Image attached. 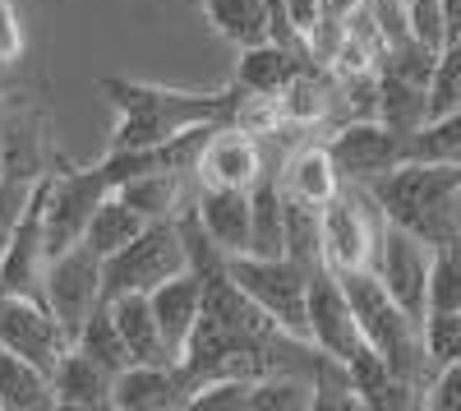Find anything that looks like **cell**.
Instances as JSON below:
<instances>
[{
    "label": "cell",
    "instance_id": "cell-22",
    "mask_svg": "<svg viewBox=\"0 0 461 411\" xmlns=\"http://www.w3.org/2000/svg\"><path fill=\"white\" fill-rule=\"evenodd\" d=\"M337 93H341V84H337L332 65H319V60L300 65L295 79L282 93L286 125H319V121H328L337 111Z\"/></svg>",
    "mask_w": 461,
    "mask_h": 411
},
{
    "label": "cell",
    "instance_id": "cell-21",
    "mask_svg": "<svg viewBox=\"0 0 461 411\" xmlns=\"http://www.w3.org/2000/svg\"><path fill=\"white\" fill-rule=\"evenodd\" d=\"M185 176L194 171H171V167H148L139 176H130L121 185V199L134 204L148 222H162V217H180L189 204H194V195H189Z\"/></svg>",
    "mask_w": 461,
    "mask_h": 411
},
{
    "label": "cell",
    "instance_id": "cell-30",
    "mask_svg": "<svg viewBox=\"0 0 461 411\" xmlns=\"http://www.w3.org/2000/svg\"><path fill=\"white\" fill-rule=\"evenodd\" d=\"M286 254L295 259V264H304V269L323 264V222H319V208L286 199Z\"/></svg>",
    "mask_w": 461,
    "mask_h": 411
},
{
    "label": "cell",
    "instance_id": "cell-32",
    "mask_svg": "<svg viewBox=\"0 0 461 411\" xmlns=\"http://www.w3.org/2000/svg\"><path fill=\"white\" fill-rule=\"evenodd\" d=\"M425 352H429L434 370H443L447 361L461 356V310H429L425 315Z\"/></svg>",
    "mask_w": 461,
    "mask_h": 411
},
{
    "label": "cell",
    "instance_id": "cell-16",
    "mask_svg": "<svg viewBox=\"0 0 461 411\" xmlns=\"http://www.w3.org/2000/svg\"><path fill=\"white\" fill-rule=\"evenodd\" d=\"M277 180H282L286 199L310 204V208L332 204L337 190L346 185L341 171H337V162H332V153H328V143H300V148H291L282 171H277Z\"/></svg>",
    "mask_w": 461,
    "mask_h": 411
},
{
    "label": "cell",
    "instance_id": "cell-29",
    "mask_svg": "<svg viewBox=\"0 0 461 411\" xmlns=\"http://www.w3.org/2000/svg\"><path fill=\"white\" fill-rule=\"evenodd\" d=\"M411 158L461 167V111H447V116H434L420 125L411 134Z\"/></svg>",
    "mask_w": 461,
    "mask_h": 411
},
{
    "label": "cell",
    "instance_id": "cell-38",
    "mask_svg": "<svg viewBox=\"0 0 461 411\" xmlns=\"http://www.w3.org/2000/svg\"><path fill=\"white\" fill-rule=\"evenodd\" d=\"M0 176H5V134H0Z\"/></svg>",
    "mask_w": 461,
    "mask_h": 411
},
{
    "label": "cell",
    "instance_id": "cell-36",
    "mask_svg": "<svg viewBox=\"0 0 461 411\" xmlns=\"http://www.w3.org/2000/svg\"><path fill=\"white\" fill-rule=\"evenodd\" d=\"M286 14H291V23L310 37L314 28H319V19H323V0H286Z\"/></svg>",
    "mask_w": 461,
    "mask_h": 411
},
{
    "label": "cell",
    "instance_id": "cell-17",
    "mask_svg": "<svg viewBox=\"0 0 461 411\" xmlns=\"http://www.w3.org/2000/svg\"><path fill=\"white\" fill-rule=\"evenodd\" d=\"M148 301H152V310H158L162 338H167V347H171V356H176V365H180L189 338H194V324H199V315H203V282H199V273L189 269V273L162 282L158 291H148Z\"/></svg>",
    "mask_w": 461,
    "mask_h": 411
},
{
    "label": "cell",
    "instance_id": "cell-34",
    "mask_svg": "<svg viewBox=\"0 0 461 411\" xmlns=\"http://www.w3.org/2000/svg\"><path fill=\"white\" fill-rule=\"evenodd\" d=\"M425 406H434V411H461V356L447 361L438 375H434V384L425 393Z\"/></svg>",
    "mask_w": 461,
    "mask_h": 411
},
{
    "label": "cell",
    "instance_id": "cell-3",
    "mask_svg": "<svg viewBox=\"0 0 461 411\" xmlns=\"http://www.w3.org/2000/svg\"><path fill=\"white\" fill-rule=\"evenodd\" d=\"M341 282H346V296H351V310L360 319L365 342L388 361V370L397 379L415 384L420 393H429L438 370L429 365V352H425V324L397 306V296L378 282L374 269L341 273Z\"/></svg>",
    "mask_w": 461,
    "mask_h": 411
},
{
    "label": "cell",
    "instance_id": "cell-13",
    "mask_svg": "<svg viewBox=\"0 0 461 411\" xmlns=\"http://www.w3.org/2000/svg\"><path fill=\"white\" fill-rule=\"evenodd\" d=\"M267 176L263 139L240 125H212V134L199 148L194 185H226V190H254Z\"/></svg>",
    "mask_w": 461,
    "mask_h": 411
},
{
    "label": "cell",
    "instance_id": "cell-18",
    "mask_svg": "<svg viewBox=\"0 0 461 411\" xmlns=\"http://www.w3.org/2000/svg\"><path fill=\"white\" fill-rule=\"evenodd\" d=\"M51 388H56V406H111L115 397V370H106L102 361H93L88 352L69 347L60 356V365L51 370Z\"/></svg>",
    "mask_w": 461,
    "mask_h": 411
},
{
    "label": "cell",
    "instance_id": "cell-25",
    "mask_svg": "<svg viewBox=\"0 0 461 411\" xmlns=\"http://www.w3.org/2000/svg\"><path fill=\"white\" fill-rule=\"evenodd\" d=\"M143 227H148V217H143L134 204H125V199H121V190H111V195L97 204V213L88 217V227H84V245H88L93 254L111 259L115 250H125Z\"/></svg>",
    "mask_w": 461,
    "mask_h": 411
},
{
    "label": "cell",
    "instance_id": "cell-37",
    "mask_svg": "<svg viewBox=\"0 0 461 411\" xmlns=\"http://www.w3.org/2000/svg\"><path fill=\"white\" fill-rule=\"evenodd\" d=\"M443 19H447V42L461 37V0H443Z\"/></svg>",
    "mask_w": 461,
    "mask_h": 411
},
{
    "label": "cell",
    "instance_id": "cell-31",
    "mask_svg": "<svg viewBox=\"0 0 461 411\" xmlns=\"http://www.w3.org/2000/svg\"><path fill=\"white\" fill-rule=\"evenodd\" d=\"M447 111H461V37L438 51L434 79H429V121L447 116Z\"/></svg>",
    "mask_w": 461,
    "mask_h": 411
},
{
    "label": "cell",
    "instance_id": "cell-10",
    "mask_svg": "<svg viewBox=\"0 0 461 411\" xmlns=\"http://www.w3.org/2000/svg\"><path fill=\"white\" fill-rule=\"evenodd\" d=\"M328 153L341 171V180L351 185H369L378 176H388L393 167H402L411 158V139L388 130L378 116L369 121H341L328 139Z\"/></svg>",
    "mask_w": 461,
    "mask_h": 411
},
{
    "label": "cell",
    "instance_id": "cell-27",
    "mask_svg": "<svg viewBox=\"0 0 461 411\" xmlns=\"http://www.w3.org/2000/svg\"><path fill=\"white\" fill-rule=\"evenodd\" d=\"M203 14L236 51L267 42V0H203Z\"/></svg>",
    "mask_w": 461,
    "mask_h": 411
},
{
    "label": "cell",
    "instance_id": "cell-1",
    "mask_svg": "<svg viewBox=\"0 0 461 411\" xmlns=\"http://www.w3.org/2000/svg\"><path fill=\"white\" fill-rule=\"evenodd\" d=\"M102 93L115 106L111 148H162L194 125H230L240 106V88L185 93V88L121 79V74H106Z\"/></svg>",
    "mask_w": 461,
    "mask_h": 411
},
{
    "label": "cell",
    "instance_id": "cell-2",
    "mask_svg": "<svg viewBox=\"0 0 461 411\" xmlns=\"http://www.w3.org/2000/svg\"><path fill=\"white\" fill-rule=\"evenodd\" d=\"M365 190L378 199L383 217L397 222V227H406V232H415L420 241H429L434 250L461 241V227H456L461 167L406 158V162L393 167L388 176L369 180Z\"/></svg>",
    "mask_w": 461,
    "mask_h": 411
},
{
    "label": "cell",
    "instance_id": "cell-33",
    "mask_svg": "<svg viewBox=\"0 0 461 411\" xmlns=\"http://www.w3.org/2000/svg\"><path fill=\"white\" fill-rule=\"evenodd\" d=\"M411 14V37H420L425 47L443 51L447 47V19H443V0H406Z\"/></svg>",
    "mask_w": 461,
    "mask_h": 411
},
{
    "label": "cell",
    "instance_id": "cell-8",
    "mask_svg": "<svg viewBox=\"0 0 461 411\" xmlns=\"http://www.w3.org/2000/svg\"><path fill=\"white\" fill-rule=\"evenodd\" d=\"M374 273L378 282L397 296V306L406 315H415L425 324V310H429V273H434V245L420 241L415 232L388 222L378 236V254H374Z\"/></svg>",
    "mask_w": 461,
    "mask_h": 411
},
{
    "label": "cell",
    "instance_id": "cell-15",
    "mask_svg": "<svg viewBox=\"0 0 461 411\" xmlns=\"http://www.w3.org/2000/svg\"><path fill=\"white\" fill-rule=\"evenodd\" d=\"M194 217L212 245L230 254H249V190H226V185H199L194 190Z\"/></svg>",
    "mask_w": 461,
    "mask_h": 411
},
{
    "label": "cell",
    "instance_id": "cell-11",
    "mask_svg": "<svg viewBox=\"0 0 461 411\" xmlns=\"http://www.w3.org/2000/svg\"><path fill=\"white\" fill-rule=\"evenodd\" d=\"M0 347L51 375L74 342L42 296H0Z\"/></svg>",
    "mask_w": 461,
    "mask_h": 411
},
{
    "label": "cell",
    "instance_id": "cell-5",
    "mask_svg": "<svg viewBox=\"0 0 461 411\" xmlns=\"http://www.w3.org/2000/svg\"><path fill=\"white\" fill-rule=\"evenodd\" d=\"M189 273V245L180 232V217H162L148 227L111 259H102V278L106 296H125V291H158L162 282Z\"/></svg>",
    "mask_w": 461,
    "mask_h": 411
},
{
    "label": "cell",
    "instance_id": "cell-26",
    "mask_svg": "<svg viewBox=\"0 0 461 411\" xmlns=\"http://www.w3.org/2000/svg\"><path fill=\"white\" fill-rule=\"evenodd\" d=\"M378 121L411 139L420 125L429 121V88L402 79V74L378 69Z\"/></svg>",
    "mask_w": 461,
    "mask_h": 411
},
{
    "label": "cell",
    "instance_id": "cell-7",
    "mask_svg": "<svg viewBox=\"0 0 461 411\" xmlns=\"http://www.w3.org/2000/svg\"><path fill=\"white\" fill-rule=\"evenodd\" d=\"M47 306L51 315L65 324L69 333V342H74V333L84 328V319L106 301V278H102V254H93L84 241L79 245H69L60 254H51V264H47Z\"/></svg>",
    "mask_w": 461,
    "mask_h": 411
},
{
    "label": "cell",
    "instance_id": "cell-14",
    "mask_svg": "<svg viewBox=\"0 0 461 411\" xmlns=\"http://www.w3.org/2000/svg\"><path fill=\"white\" fill-rule=\"evenodd\" d=\"M189 393L194 384L185 379L180 365H125L115 375V411H171V406H189Z\"/></svg>",
    "mask_w": 461,
    "mask_h": 411
},
{
    "label": "cell",
    "instance_id": "cell-35",
    "mask_svg": "<svg viewBox=\"0 0 461 411\" xmlns=\"http://www.w3.org/2000/svg\"><path fill=\"white\" fill-rule=\"evenodd\" d=\"M23 56V28L10 0H0V65H14Z\"/></svg>",
    "mask_w": 461,
    "mask_h": 411
},
{
    "label": "cell",
    "instance_id": "cell-4",
    "mask_svg": "<svg viewBox=\"0 0 461 411\" xmlns=\"http://www.w3.org/2000/svg\"><path fill=\"white\" fill-rule=\"evenodd\" d=\"M226 269L236 278V287L249 291L282 333L310 338V273L314 269L295 264L291 254H273V259L267 254H230Z\"/></svg>",
    "mask_w": 461,
    "mask_h": 411
},
{
    "label": "cell",
    "instance_id": "cell-19",
    "mask_svg": "<svg viewBox=\"0 0 461 411\" xmlns=\"http://www.w3.org/2000/svg\"><path fill=\"white\" fill-rule=\"evenodd\" d=\"M111 301V315L125 333V347L139 365H176L167 338H162V324H158V310H152L148 291H125V296H106Z\"/></svg>",
    "mask_w": 461,
    "mask_h": 411
},
{
    "label": "cell",
    "instance_id": "cell-28",
    "mask_svg": "<svg viewBox=\"0 0 461 411\" xmlns=\"http://www.w3.org/2000/svg\"><path fill=\"white\" fill-rule=\"evenodd\" d=\"M74 347L88 352L93 361H102L106 370H115V375H121L125 365H134V356H130V347H125V333H121V324H115V315H111V301H102V306L84 319V328L74 333Z\"/></svg>",
    "mask_w": 461,
    "mask_h": 411
},
{
    "label": "cell",
    "instance_id": "cell-9",
    "mask_svg": "<svg viewBox=\"0 0 461 411\" xmlns=\"http://www.w3.org/2000/svg\"><path fill=\"white\" fill-rule=\"evenodd\" d=\"M47 264H51V254H47V171H42L28 195L19 227L10 232L5 254H0V296H42Z\"/></svg>",
    "mask_w": 461,
    "mask_h": 411
},
{
    "label": "cell",
    "instance_id": "cell-6",
    "mask_svg": "<svg viewBox=\"0 0 461 411\" xmlns=\"http://www.w3.org/2000/svg\"><path fill=\"white\" fill-rule=\"evenodd\" d=\"M323 222V264L332 273H360L374 269V254H378V236L388 227L378 199L365 190V185L346 180L337 199L319 208Z\"/></svg>",
    "mask_w": 461,
    "mask_h": 411
},
{
    "label": "cell",
    "instance_id": "cell-20",
    "mask_svg": "<svg viewBox=\"0 0 461 411\" xmlns=\"http://www.w3.org/2000/svg\"><path fill=\"white\" fill-rule=\"evenodd\" d=\"M300 65H310V56H295L291 47H282V42H273V37H267V42L240 47L236 84H240L245 93H258V97H282Z\"/></svg>",
    "mask_w": 461,
    "mask_h": 411
},
{
    "label": "cell",
    "instance_id": "cell-12",
    "mask_svg": "<svg viewBox=\"0 0 461 411\" xmlns=\"http://www.w3.org/2000/svg\"><path fill=\"white\" fill-rule=\"evenodd\" d=\"M310 342L341 365L356 361L369 347L360 333V319L351 310V296H346V282L328 264H319L310 273Z\"/></svg>",
    "mask_w": 461,
    "mask_h": 411
},
{
    "label": "cell",
    "instance_id": "cell-23",
    "mask_svg": "<svg viewBox=\"0 0 461 411\" xmlns=\"http://www.w3.org/2000/svg\"><path fill=\"white\" fill-rule=\"evenodd\" d=\"M249 254H286V190L277 171L249 190Z\"/></svg>",
    "mask_w": 461,
    "mask_h": 411
},
{
    "label": "cell",
    "instance_id": "cell-24",
    "mask_svg": "<svg viewBox=\"0 0 461 411\" xmlns=\"http://www.w3.org/2000/svg\"><path fill=\"white\" fill-rule=\"evenodd\" d=\"M56 388L42 365L0 347V411H51Z\"/></svg>",
    "mask_w": 461,
    "mask_h": 411
},
{
    "label": "cell",
    "instance_id": "cell-39",
    "mask_svg": "<svg viewBox=\"0 0 461 411\" xmlns=\"http://www.w3.org/2000/svg\"><path fill=\"white\" fill-rule=\"evenodd\" d=\"M456 227H461V190H456Z\"/></svg>",
    "mask_w": 461,
    "mask_h": 411
}]
</instances>
